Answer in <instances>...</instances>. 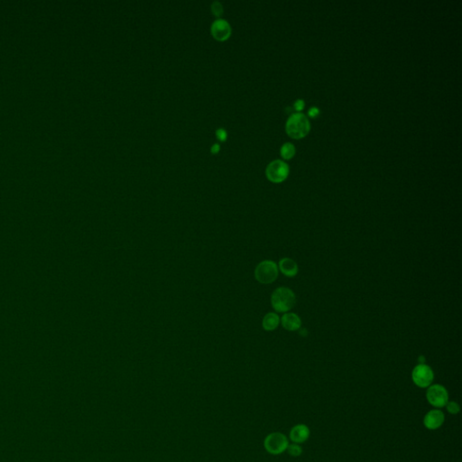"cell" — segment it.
<instances>
[{
  "instance_id": "cell-1",
  "label": "cell",
  "mask_w": 462,
  "mask_h": 462,
  "mask_svg": "<svg viewBox=\"0 0 462 462\" xmlns=\"http://www.w3.org/2000/svg\"><path fill=\"white\" fill-rule=\"evenodd\" d=\"M286 133L294 139H301L305 137L311 129L309 120L301 113L293 114L289 118L285 126Z\"/></svg>"
},
{
  "instance_id": "cell-2",
  "label": "cell",
  "mask_w": 462,
  "mask_h": 462,
  "mask_svg": "<svg viewBox=\"0 0 462 462\" xmlns=\"http://www.w3.org/2000/svg\"><path fill=\"white\" fill-rule=\"evenodd\" d=\"M296 298L291 289L279 287L276 289L271 296L273 308L278 313H286L293 308Z\"/></svg>"
},
{
  "instance_id": "cell-3",
  "label": "cell",
  "mask_w": 462,
  "mask_h": 462,
  "mask_svg": "<svg viewBox=\"0 0 462 462\" xmlns=\"http://www.w3.org/2000/svg\"><path fill=\"white\" fill-rule=\"evenodd\" d=\"M278 277V266L271 260H264L260 262L255 269L256 281L263 285H269L277 280Z\"/></svg>"
},
{
  "instance_id": "cell-4",
  "label": "cell",
  "mask_w": 462,
  "mask_h": 462,
  "mask_svg": "<svg viewBox=\"0 0 462 462\" xmlns=\"http://www.w3.org/2000/svg\"><path fill=\"white\" fill-rule=\"evenodd\" d=\"M426 398L433 407L442 408L449 402V393L442 384H431L427 389Z\"/></svg>"
},
{
  "instance_id": "cell-5",
  "label": "cell",
  "mask_w": 462,
  "mask_h": 462,
  "mask_svg": "<svg viewBox=\"0 0 462 462\" xmlns=\"http://www.w3.org/2000/svg\"><path fill=\"white\" fill-rule=\"evenodd\" d=\"M265 450L273 455H279L287 450L288 439L284 433H272L265 438L264 442Z\"/></svg>"
},
{
  "instance_id": "cell-6",
  "label": "cell",
  "mask_w": 462,
  "mask_h": 462,
  "mask_svg": "<svg viewBox=\"0 0 462 462\" xmlns=\"http://www.w3.org/2000/svg\"><path fill=\"white\" fill-rule=\"evenodd\" d=\"M413 383L421 388H429L434 379V373L432 367L426 364H419L412 372Z\"/></svg>"
},
{
  "instance_id": "cell-7",
  "label": "cell",
  "mask_w": 462,
  "mask_h": 462,
  "mask_svg": "<svg viewBox=\"0 0 462 462\" xmlns=\"http://www.w3.org/2000/svg\"><path fill=\"white\" fill-rule=\"evenodd\" d=\"M289 167L287 164L281 160H276L270 163L266 169L265 175L270 182L280 183L288 177Z\"/></svg>"
},
{
  "instance_id": "cell-8",
  "label": "cell",
  "mask_w": 462,
  "mask_h": 462,
  "mask_svg": "<svg viewBox=\"0 0 462 462\" xmlns=\"http://www.w3.org/2000/svg\"><path fill=\"white\" fill-rule=\"evenodd\" d=\"M231 26L229 23L222 18H218L212 23L211 26V35L217 41H226L230 37Z\"/></svg>"
},
{
  "instance_id": "cell-9",
  "label": "cell",
  "mask_w": 462,
  "mask_h": 462,
  "mask_svg": "<svg viewBox=\"0 0 462 462\" xmlns=\"http://www.w3.org/2000/svg\"><path fill=\"white\" fill-rule=\"evenodd\" d=\"M445 421V415L441 410L434 409L431 410L425 414L423 418V425L426 429L434 431L442 427L443 422Z\"/></svg>"
},
{
  "instance_id": "cell-10",
  "label": "cell",
  "mask_w": 462,
  "mask_h": 462,
  "mask_svg": "<svg viewBox=\"0 0 462 462\" xmlns=\"http://www.w3.org/2000/svg\"><path fill=\"white\" fill-rule=\"evenodd\" d=\"M310 434L311 432L307 425H294L290 432V439L293 443L301 444L309 439Z\"/></svg>"
},
{
  "instance_id": "cell-11",
  "label": "cell",
  "mask_w": 462,
  "mask_h": 462,
  "mask_svg": "<svg viewBox=\"0 0 462 462\" xmlns=\"http://www.w3.org/2000/svg\"><path fill=\"white\" fill-rule=\"evenodd\" d=\"M281 322L285 330H289V331L299 330L301 326V319L297 314H293V313H287V314H284Z\"/></svg>"
},
{
  "instance_id": "cell-12",
  "label": "cell",
  "mask_w": 462,
  "mask_h": 462,
  "mask_svg": "<svg viewBox=\"0 0 462 462\" xmlns=\"http://www.w3.org/2000/svg\"><path fill=\"white\" fill-rule=\"evenodd\" d=\"M279 269L285 277H293L298 274V265L293 259L285 257L279 262Z\"/></svg>"
},
{
  "instance_id": "cell-13",
  "label": "cell",
  "mask_w": 462,
  "mask_h": 462,
  "mask_svg": "<svg viewBox=\"0 0 462 462\" xmlns=\"http://www.w3.org/2000/svg\"><path fill=\"white\" fill-rule=\"evenodd\" d=\"M280 323V318L275 313H269L264 316L262 322V326L264 330L272 331L277 329Z\"/></svg>"
},
{
  "instance_id": "cell-14",
  "label": "cell",
  "mask_w": 462,
  "mask_h": 462,
  "mask_svg": "<svg viewBox=\"0 0 462 462\" xmlns=\"http://www.w3.org/2000/svg\"><path fill=\"white\" fill-rule=\"evenodd\" d=\"M295 155V147L291 143H286L281 148V156L286 160L293 158Z\"/></svg>"
},
{
  "instance_id": "cell-15",
  "label": "cell",
  "mask_w": 462,
  "mask_h": 462,
  "mask_svg": "<svg viewBox=\"0 0 462 462\" xmlns=\"http://www.w3.org/2000/svg\"><path fill=\"white\" fill-rule=\"evenodd\" d=\"M287 451L288 453L293 456V457H299L301 456V453H302V449H301V446L297 444V443H293V444H289L288 447H287Z\"/></svg>"
},
{
  "instance_id": "cell-16",
  "label": "cell",
  "mask_w": 462,
  "mask_h": 462,
  "mask_svg": "<svg viewBox=\"0 0 462 462\" xmlns=\"http://www.w3.org/2000/svg\"><path fill=\"white\" fill-rule=\"evenodd\" d=\"M211 12L214 15L215 17L220 18V17L222 16L223 12H224L222 4L219 3L218 1L213 2L212 5H211Z\"/></svg>"
},
{
  "instance_id": "cell-17",
  "label": "cell",
  "mask_w": 462,
  "mask_h": 462,
  "mask_svg": "<svg viewBox=\"0 0 462 462\" xmlns=\"http://www.w3.org/2000/svg\"><path fill=\"white\" fill-rule=\"evenodd\" d=\"M445 406L448 413H450V414H458L459 413V411H460V407H459L458 403L454 402V401H450V402L449 401Z\"/></svg>"
},
{
  "instance_id": "cell-18",
  "label": "cell",
  "mask_w": 462,
  "mask_h": 462,
  "mask_svg": "<svg viewBox=\"0 0 462 462\" xmlns=\"http://www.w3.org/2000/svg\"><path fill=\"white\" fill-rule=\"evenodd\" d=\"M216 136H217L218 140L220 141V142H224V141L227 140V131L224 128H219L216 131Z\"/></svg>"
},
{
  "instance_id": "cell-19",
  "label": "cell",
  "mask_w": 462,
  "mask_h": 462,
  "mask_svg": "<svg viewBox=\"0 0 462 462\" xmlns=\"http://www.w3.org/2000/svg\"><path fill=\"white\" fill-rule=\"evenodd\" d=\"M293 107H294V109H295L296 111H301V110L303 109V107H304V102H303V100H301V99H298V100H296V102L293 105Z\"/></svg>"
},
{
  "instance_id": "cell-20",
  "label": "cell",
  "mask_w": 462,
  "mask_h": 462,
  "mask_svg": "<svg viewBox=\"0 0 462 462\" xmlns=\"http://www.w3.org/2000/svg\"><path fill=\"white\" fill-rule=\"evenodd\" d=\"M308 113H309V115L311 118L314 119V118H316V117L320 114V110L318 109L317 107H312Z\"/></svg>"
},
{
  "instance_id": "cell-21",
  "label": "cell",
  "mask_w": 462,
  "mask_h": 462,
  "mask_svg": "<svg viewBox=\"0 0 462 462\" xmlns=\"http://www.w3.org/2000/svg\"><path fill=\"white\" fill-rule=\"evenodd\" d=\"M219 150H220V145L219 144H212L211 148V153L216 155V153H219Z\"/></svg>"
}]
</instances>
